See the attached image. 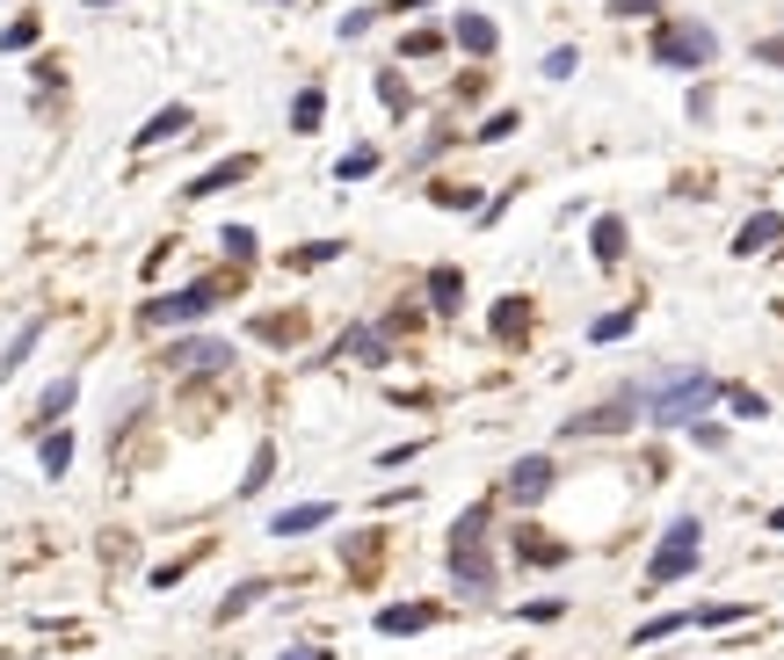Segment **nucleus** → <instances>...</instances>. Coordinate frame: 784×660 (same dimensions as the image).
Instances as JSON below:
<instances>
[{
  "label": "nucleus",
  "mask_w": 784,
  "mask_h": 660,
  "mask_svg": "<svg viewBox=\"0 0 784 660\" xmlns=\"http://www.w3.org/2000/svg\"><path fill=\"white\" fill-rule=\"evenodd\" d=\"M487 516L494 508H465L458 522H450V580H458L465 596H487V580H494V566H487Z\"/></svg>",
  "instance_id": "f257e3e1"
},
{
  "label": "nucleus",
  "mask_w": 784,
  "mask_h": 660,
  "mask_svg": "<svg viewBox=\"0 0 784 660\" xmlns=\"http://www.w3.org/2000/svg\"><path fill=\"white\" fill-rule=\"evenodd\" d=\"M726 385L719 378H704V370H683V378H668L654 400H646V414L662 421V428H690V421H704V406L719 400Z\"/></svg>",
  "instance_id": "f03ea898"
},
{
  "label": "nucleus",
  "mask_w": 784,
  "mask_h": 660,
  "mask_svg": "<svg viewBox=\"0 0 784 660\" xmlns=\"http://www.w3.org/2000/svg\"><path fill=\"white\" fill-rule=\"evenodd\" d=\"M698 544H704V522H698V516H676V522L662 530V552H654L646 580H654V588H668V580L698 574Z\"/></svg>",
  "instance_id": "7ed1b4c3"
},
{
  "label": "nucleus",
  "mask_w": 784,
  "mask_h": 660,
  "mask_svg": "<svg viewBox=\"0 0 784 660\" xmlns=\"http://www.w3.org/2000/svg\"><path fill=\"white\" fill-rule=\"evenodd\" d=\"M211 305H219V283H189V291L145 298V313H139V320H145V327H189V320H203Z\"/></svg>",
  "instance_id": "20e7f679"
},
{
  "label": "nucleus",
  "mask_w": 784,
  "mask_h": 660,
  "mask_svg": "<svg viewBox=\"0 0 784 660\" xmlns=\"http://www.w3.org/2000/svg\"><path fill=\"white\" fill-rule=\"evenodd\" d=\"M640 406H646V392H618V400L574 414V421H566V436H618V428H632V421H640Z\"/></svg>",
  "instance_id": "39448f33"
},
{
  "label": "nucleus",
  "mask_w": 784,
  "mask_h": 660,
  "mask_svg": "<svg viewBox=\"0 0 784 660\" xmlns=\"http://www.w3.org/2000/svg\"><path fill=\"white\" fill-rule=\"evenodd\" d=\"M712 51H719V37H712V30H698V22H683V30H662V37H654V59H662V66H712Z\"/></svg>",
  "instance_id": "423d86ee"
},
{
  "label": "nucleus",
  "mask_w": 784,
  "mask_h": 660,
  "mask_svg": "<svg viewBox=\"0 0 784 660\" xmlns=\"http://www.w3.org/2000/svg\"><path fill=\"white\" fill-rule=\"evenodd\" d=\"M552 480H560V464L538 450V458H516V464H508L502 486H508V500H516V508H538V500L552 494Z\"/></svg>",
  "instance_id": "0eeeda50"
},
{
  "label": "nucleus",
  "mask_w": 784,
  "mask_h": 660,
  "mask_svg": "<svg viewBox=\"0 0 784 660\" xmlns=\"http://www.w3.org/2000/svg\"><path fill=\"white\" fill-rule=\"evenodd\" d=\"M167 370H182V378H219V370H233V349H225V341H175V349H167Z\"/></svg>",
  "instance_id": "6e6552de"
},
{
  "label": "nucleus",
  "mask_w": 784,
  "mask_h": 660,
  "mask_svg": "<svg viewBox=\"0 0 784 660\" xmlns=\"http://www.w3.org/2000/svg\"><path fill=\"white\" fill-rule=\"evenodd\" d=\"M436 617H443V602H400V610H378L371 632H378V639H414V632H429Z\"/></svg>",
  "instance_id": "1a4fd4ad"
},
{
  "label": "nucleus",
  "mask_w": 784,
  "mask_h": 660,
  "mask_svg": "<svg viewBox=\"0 0 784 660\" xmlns=\"http://www.w3.org/2000/svg\"><path fill=\"white\" fill-rule=\"evenodd\" d=\"M189 123H197V117H189V102H167L161 117H145V123H139V139H131V145H139V153H145V145H167V139H182Z\"/></svg>",
  "instance_id": "9d476101"
},
{
  "label": "nucleus",
  "mask_w": 784,
  "mask_h": 660,
  "mask_svg": "<svg viewBox=\"0 0 784 660\" xmlns=\"http://www.w3.org/2000/svg\"><path fill=\"white\" fill-rule=\"evenodd\" d=\"M247 175H255V153H233V161L203 167V175L189 181V197H219V189H233V181H247Z\"/></svg>",
  "instance_id": "9b49d317"
},
{
  "label": "nucleus",
  "mask_w": 784,
  "mask_h": 660,
  "mask_svg": "<svg viewBox=\"0 0 784 660\" xmlns=\"http://www.w3.org/2000/svg\"><path fill=\"white\" fill-rule=\"evenodd\" d=\"M81 400V378H51L44 385V400H37V414H30V428H59V414Z\"/></svg>",
  "instance_id": "f8f14e48"
},
{
  "label": "nucleus",
  "mask_w": 784,
  "mask_h": 660,
  "mask_svg": "<svg viewBox=\"0 0 784 660\" xmlns=\"http://www.w3.org/2000/svg\"><path fill=\"white\" fill-rule=\"evenodd\" d=\"M777 240H784V219L777 211H756V219L734 233V255H763V247H777Z\"/></svg>",
  "instance_id": "ddd939ff"
},
{
  "label": "nucleus",
  "mask_w": 784,
  "mask_h": 660,
  "mask_svg": "<svg viewBox=\"0 0 784 660\" xmlns=\"http://www.w3.org/2000/svg\"><path fill=\"white\" fill-rule=\"evenodd\" d=\"M37 464H44V480H66V464H73V428H44Z\"/></svg>",
  "instance_id": "4468645a"
},
{
  "label": "nucleus",
  "mask_w": 784,
  "mask_h": 660,
  "mask_svg": "<svg viewBox=\"0 0 784 660\" xmlns=\"http://www.w3.org/2000/svg\"><path fill=\"white\" fill-rule=\"evenodd\" d=\"M327 516H335L327 500H299V508H283V516H277V538H305V530H320Z\"/></svg>",
  "instance_id": "2eb2a0df"
},
{
  "label": "nucleus",
  "mask_w": 784,
  "mask_h": 660,
  "mask_svg": "<svg viewBox=\"0 0 784 660\" xmlns=\"http://www.w3.org/2000/svg\"><path fill=\"white\" fill-rule=\"evenodd\" d=\"M269 480H277V443H261L255 458H247V480H241V500H255V494H261V486H269Z\"/></svg>",
  "instance_id": "dca6fc26"
},
{
  "label": "nucleus",
  "mask_w": 784,
  "mask_h": 660,
  "mask_svg": "<svg viewBox=\"0 0 784 660\" xmlns=\"http://www.w3.org/2000/svg\"><path fill=\"white\" fill-rule=\"evenodd\" d=\"M429 305H436V313H458V305H465V276H458V269H436V276H429Z\"/></svg>",
  "instance_id": "f3484780"
},
{
  "label": "nucleus",
  "mask_w": 784,
  "mask_h": 660,
  "mask_svg": "<svg viewBox=\"0 0 784 660\" xmlns=\"http://www.w3.org/2000/svg\"><path fill=\"white\" fill-rule=\"evenodd\" d=\"M588 247H596V261L610 269V261L624 255V225L618 219H596V225H588Z\"/></svg>",
  "instance_id": "a211bd4d"
},
{
  "label": "nucleus",
  "mask_w": 784,
  "mask_h": 660,
  "mask_svg": "<svg viewBox=\"0 0 784 660\" xmlns=\"http://www.w3.org/2000/svg\"><path fill=\"white\" fill-rule=\"evenodd\" d=\"M523 327H530V298H502V305H494V334H502V341H523Z\"/></svg>",
  "instance_id": "6ab92c4d"
},
{
  "label": "nucleus",
  "mask_w": 784,
  "mask_h": 660,
  "mask_svg": "<svg viewBox=\"0 0 784 660\" xmlns=\"http://www.w3.org/2000/svg\"><path fill=\"white\" fill-rule=\"evenodd\" d=\"M450 37L480 59V51H494V22H487V15H458V30H450Z\"/></svg>",
  "instance_id": "aec40b11"
},
{
  "label": "nucleus",
  "mask_w": 784,
  "mask_h": 660,
  "mask_svg": "<svg viewBox=\"0 0 784 660\" xmlns=\"http://www.w3.org/2000/svg\"><path fill=\"white\" fill-rule=\"evenodd\" d=\"M37 341H44V320H30L15 341H8V356H0V378H15L22 363H30V349H37Z\"/></svg>",
  "instance_id": "412c9836"
},
{
  "label": "nucleus",
  "mask_w": 784,
  "mask_h": 660,
  "mask_svg": "<svg viewBox=\"0 0 784 660\" xmlns=\"http://www.w3.org/2000/svg\"><path fill=\"white\" fill-rule=\"evenodd\" d=\"M516 544H523V559H530V566H560V559H566V544L545 538V530H523Z\"/></svg>",
  "instance_id": "4be33fe9"
},
{
  "label": "nucleus",
  "mask_w": 784,
  "mask_h": 660,
  "mask_svg": "<svg viewBox=\"0 0 784 660\" xmlns=\"http://www.w3.org/2000/svg\"><path fill=\"white\" fill-rule=\"evenodd\" d=\"M261 596H269V580H241V588H233V596L219 602V624H233V617H241V610H255Z\"/></svg>",
  "instance_id": "5701e85b"
},
{
  "label": "nucleus",
  "mask_w": 784,
  "mask_h": 660,
  "mask_svg": "<svg viewBox=\"0 0 784 660\" xmlns=\"http://www.w3.org/2000/svg\"><path fill=\"white\" fill-rule=\"evenodd\" d=\"M320 109H327V95H320V87H305V95L291 102V131H320Z\"/></svg>",
  "instance_id": "b1692460"
},
{
  "label": "nucleus",
  "mask_w": 784,
  "mask_h": 660,
  "mask_svg": "<svg viewBox=\"0 0 784 660\" xmlns=\"http://www.w3.org/2000/svg\"><path fill=\"white\" fill-rule=\"evenodd\" d=\"M676 632H690V610H676V617H646V624H640V646H654V639H676Z\"/></svg>",
  "instance_id": "393cba45"
},
{
  "label": "nucleus",
  "mask_w": 784,
  "mask_h": 660,
  "mask_svg": "<svg viewBox=\"0 0 784 660\" xmlns=\"http://www.w3.org/2000/svg\"><path fill=\"white\" fill-rule=\"evenodd\" d=\"M748 602H704V610H690V624H741Z\"/></svg>",
  "instance_id": "a878e982"
},
{
  "label": "nucleus",
  "mask_w": 784,
  "mask_h": 660,
  "mask_svg": "<svg viewBox=\"0 0 784 660\" xmlns=\"http://www.w3.org/2000/svg\"><path fill=\"white\" fill-rule=\"evenodd\" d=\"M342 255V240H305L299 255H291V269H320V261H335Z\"/></svg>",
  "instance_id": "bb28decb"
},
{
  "label": "nucleus",
  "mask_w": 784,
  "mask_h": 660,
  "mask_svg": "<svg viewBox=\"0 0 784 660\" xmlns=\"http://www.w3.org/2000/svg\"><path fill=\"white\" fill-rule=\"evenodd\" d=\"M219 240H225V255H233V261H255V233H247V225H225Z\"/></svg>",
  "instance_id": "cd10ccee"
},
{
  "label": "nucleus",
  "mask_w": 784,
  "mask_h": 660,
  "mask_svg": "<svg viewBox=\"0 0 784 660\" xmlns=\"http://www.w3.org/2000/svg\"><path fill=\"white\" fill-rule=\"evenodd\" d=\"M560 617H566V602H552V596L523 602V624H560Z\"/></svg>",
  "instance_id": "c85d7f7f"
},
{
  "label": "nucleus",
  "mask_w": 784,
  "mask_h": 660,
  "mask_svg": "<svg viewBox=\"0 0 784 660\" xmlns=\"http://www.w3.org/2000/svg\"><path fill=\"white\" fill-rule=\"evenodd\" d=\"M371 167H378V153L363 145V153H342V167H335V175H342V181H363V175H371Z\"/></svg>",
  "instance_id": "c756f323"
},
{
  "label": "nucleus",
  "mask_w": 784,
  "mask_h": 660,
  "mask_svg": "<svg viewBox=\"0 0 784 660\" xmlns=\"http://www.w3.org/2000/svg\"><path fill=\"white\" fill-rule=\"evenodd\" d=\"M30 44H37V22H8L0 30V51H30Z\"/></svg>",
  "instance_id": "7c9ffc66"
},
{
  "label": "nucleus",
  "mask_w": 784,
  "mask_h": 660,
  "mask_svg": "<svg viewBox=\"0 0 784 660\" xmlns=\"http://www.w3.org/2000/svg\"><path fill=\"white\" fill-rule=\"evenodd\" d=\"M588 334H596V341H624V334H632V313H604Z\"/></svg>",
  "instance_id": "2f4dec72"
},
{
  "label": "nucleus",
  "mask_w": 784,
  "mask_h": 660,
  "mask_svg": "<svg viewBox=\"0 0 784 660\" xmlns=\"http://www.w3.org/2000/svg\"><path fill=\"white\" fill-rule=\"evenodd\" d=\"M508 131H516V109H502V117H487V123H480V139H487V145H502Z\"/></svg>",
  "instance_id": "473e14b6"
},
{
  "label": "nucleus",
  "mask_w": 784,
  "mask_h": 660,
  "mask_svg": "<svg viewBox=\"0 0 784 660\" xmlns=\"http://www.w3.org/2000/svg\"><path fill=\"white\" fill-rule=\"evenodd\" d=\"M261 341H299V320H255Z\"/></svg>",
  "instance_id": "72a5a7b5"
},
{
  "label": "nucleus",
  "mask_w": 784,
  "mask_h": 660,
  "mask_svg": "<svg viewBox=\"0 0 784 660\" xmlns=\"http://www.w3.org/2000/svg\"><path fill=\"white\" fill-rule=\"evenodd\" d=\"M726 406H734V414H748V421H763V392H726Z\"/></svg>",
  "instance_id": "f704fd0d"
},
{
  "label": "nucleus",
  "mask_w": 784,
  "mask_h": 660,
  "mask_svg": "<svg viewBox=\"0 0 784 660\" xmlns=\"http://www.w3.org/2000/svg\"><path fill=\"white\" fill-rule=\"evenodd\" d=\"M436 44H443V30H414V37H407L400 51H407V59H422V51H436Z\"/></svg>",
  "instance_id": "c9c22d12"
},
{
  "label": "nucleus",
  "mask_w": 784,
  "mask_h": 660,
  "mask_svg": "<svg viewBox=\"0 0 784 660\" xmlns=\"http://www.w3.org/2000/svg\"><path fill=\"white\" fill-rule=\"evenodd\" d=\"M378 102H385V109H393V117H400V109H407V87L393 81V73H385V81H378Z\"/></svg>",
  "instance_id": "e433bc0d"
},
{
  "label": "nucleus",
  "mask_w": 784,
  "mask_h": 660,
  "mask_svg": "<svg viewBox=\"0 0 784 660\" xmlns=\"http://www.w3.org/2000/svg\"><path fill=\"white\" fill-rule=\"evenodd\" d=\"M566 73H574V51H566V44H560V51L545 59V81H566Z\"/></svg>",
  "instance_id": "4c0bfd02"
},
{
  "label": "nucleus",
  "mask_w": 784,
  "mask_h": 660,
  "mask_svg": "<svg viewBox=\"0 0 784 660\" xmlns=\"http://www.w3.org/2000/svg\"><path fill=\"white\" fill-rule=\"evenodd\" d=\"M756 59H763V66H784V37H763V44H756Z\"/></svg>",
  "instance_id": "58836bf2"
},
{
  "label": "nucleus",
  "mask_w": 784,
  "mask_h": 660,
  "mask_svg": "<svg viewBox=\"0 0 784 660\" xmlns=\"http://www.w3.org/2000/svg\"><path fill=\"white\" fill-rule=\"evenodd\" d=\"M610 15H654V0H610Z\"/></svg>",
  "instance_id": "ea45409f"
},
{
  "label": "nucleus",
  "mask_w": 784,
  "mask_h": 660,
  "mask_svg": "<svg viewBox=\"0 0 784 660\" xmlns=\"http://www.w3.org/2000/svg\"><path fill=\"white\" fill-rule=\"evenodd\" d=\"M283 660H327V653H313V646H291V653H283Z\"/></svg>",
  "instance_id": "a19ab883"
},
{
  "label": "nucleus",
  "mask_w": 784,
  "mask_h": 660,
  "mask_svg": "<svg viewBox=\"0 0 784 660\" xmlns=\"http://www.w3.org/2000/svg\"><path fill=\"white\" fill-rule=\"evenodd\" d=\"M770 530H784V508H770Z\"/></svg>",
  "instance_id": "79ce46f5"
},
{
  "label": "nucleus",
  "mask_w": 784,
  "mask_h": 660,
  "mask_svg": "<svg viewBox=\"0 0 784 660\" xmlns=\"http://www.w3.org/2000/svg\"><path fill=\"white\" fill-rule=\"evenodd\" d=\"M400 8H422V0H400Z\"/></svg>",
  "instance_id": "37998d69"
}]
</instances>
